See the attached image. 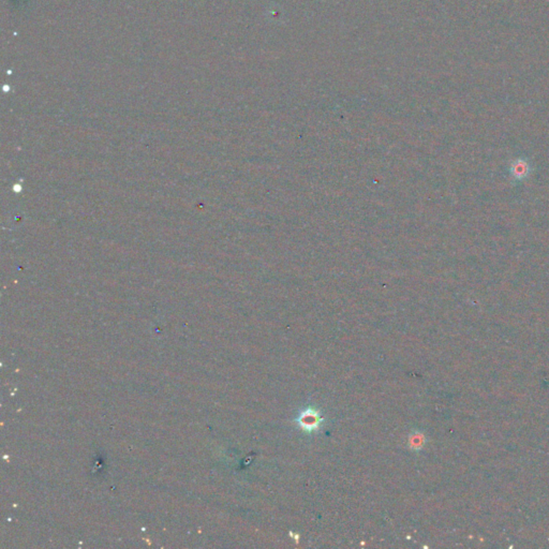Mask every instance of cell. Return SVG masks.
Returning <instances> with one entry per match:
<instances>
[{
    "label": "cell",
    "mask_w": 549,
    "mask_h": 549,
    "mask_svg": "<svg viewBox=\"0 0 549 549\" xmlns=\"http://www.w3.org/2000/svg\"><path fill=\"white\" fill-rule=\"evenodd\" d=\"M296 423L305 433L311 434L319 430L323 423V418L320 411H318L316 408L309 407L298 414Z\"/></svg>",
    "instance_id": "cell-1"
}]
</instances>
